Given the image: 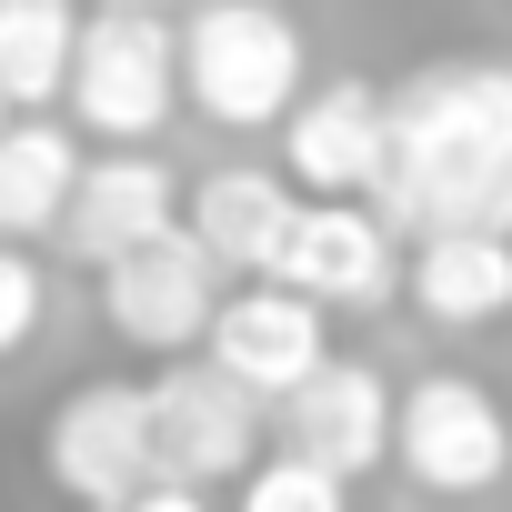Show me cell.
Masks as SVG:
<instances>
[{
    "instance_id": "cell-8",
    "label": "cell",
    "mask_w": 512,
    "mask_h": 512,
    "mask_svg": "<svg viewBox=\"0 0 512 512\" xmlns=\"http://www.w3.org/2000/svg\"><path fill=\"white\" fill-rule=\"evenodd\" d=\"M282 292L322 302V312H372L392 302L402 262H392V221L372 201H302L292 231H282V262H272Z\"/></svg>"
},
{
    "instance_id": "cell-16",
    "label": "cell",
    "mask_w": 512,
    "mask_h": 512,
    "mask_svg": "<svg viewBox=\"0 0 512 512\" xmlns=\"http://www.w3.org/2000/svg\"><path fill=\"white\" fill-rule=\"evenodd\" d=\"M71 41H81L71 0H0V101L51 111L71 91Z\"/></svg>"
},
{
    "instance_id": "cell-20",
    "label": "cell",
    "mask_w": 512,
    "mask_h": 512,
    "mask_svg": "<svg viewBox=\"0 0 512 512\" xmlns=\"http://www.w3.org/2000/svg\"><path fill=\"white\" fill-rule=\"evenodd\" d=\"M91 11H161V0H91Z\"/></svg>"
},
{
    "instance_id": "cell-11",
    "label": "cell",
    "mask_w": 512,
    "mask_h": 512,
    "mask_svg": "<svg viewBox=\"0 0 512 512\" xmlns=\"http://www.w3.org/2000/svg\"><path fill=\"white\" fill-rule=\"evenodd\" d=\"M282 452L322 462L332 482L382 472V462H392V382H382L372 362L322 352V362H312V382H292V392H282Z\"/></svg>"
},
{
    "instance_id": "cell-1",
    "label": "cell",
    "mask_w": 512,
    "mask_h": 512,
    "mask_svg": "<svg viewBox=\"0 0 512 512\" xmlns=\"http://www.w3.org/2000/svg\"><path fill=\"white\" fill-rule=\"evenodd\" d=\"M392 231H512V61H432L382 101L362 191Z\"/></svg>"
},
{
    "instance_id": "cell-14",
    "label": "cell",
    "mask_w": 512,
    "mask_h": 512,
    "mask_svg": "<svg viewBox=\"0 0 512 512\" xmlns=\"http://www.w3.org/2000/svg\"><path fill=\"white\" fill-rule=\"evenodd\" d=\"M402 292L432 332H492L512 322V231H412Z\"/></svg>"
},
{
    "instance_id": "cell-6",
    "label": "cell",
    "mask_w": 512,
    "mask_h": 512,
    "mask_svg": "<svg viewBox=\"0 0 512 512\" xmlns=\"http://www.w3.org/2000/svg\"><path fill=\"white\" fill-rule=\"evenodd\" d=\"M211 312H221V272L181 221L151 231L141 251H121V262H101V322H111V342H131L151 362H181L211 332Z\"/></svg>"
},
{
    "instance_id": "cell-4",
    "label": "cell",
    "mask_w": 512,
    "mask_h": 512,
    "mask_svg": "<svg viewBox=\"0 0 512 512\" xmlns=\"http://www.w3.org/2000/svg\"><path fill=\"white\" fill-rule=\"evenodd\" d=\"M392 462L422 492H442V502L492 492L512 472V412H502V392L472 382V372H422L392 402Z\"/></svg>"
},
{
    "instance_id": "cell-13",
    "label": "cell",
    "mask_w": 512,
    "mask_h": 512,
    "mask_svg": "<svg viewBox=\"0 0 512 512\" xmlns=\"http://www.w3.org/2000/svg\"><path fill=\"white\" fill-rule=\"evenodd\" d=\"M292 211H302V191L282 171H251V161H221L181 191V231L211 251V272H241V282H272Z\"/></svg>"
},
{
    "instance_id": "cell-3",
    "label": "cell",
    "mask_w": 512,
    "mask_h": 512,
    "mask_svg": "<svg viewBox=\"0 0 512 512\" xmlns=\"http://www.w3.org/2000/svg\"><path fill=\"white\" fill-rule=\"evenodd\" d=\"M181 101V41L161 11H91L71 41V121L101 141H151Z\"/></svg>"
},
{
    "instance_id": "cell-17",
    "label": "cell",
    "mask_w": 512,
    "mask_h": 512,
    "mask_svg": "<svg viewBox=\"0 0 512 512\" xmlns=\"http://www.w3.org/2000/svg\"><path fill=\"white\" fill-rule=\"evenodd\" d=\"M231 512H352V482H332V472L302 462V452H272V462L241 472Z\"/></svg>"
},
{
    "instance_id": "cell-12",
    "label": "cell",
    "mask_w": 512,
    "mask_h": 512,
    "mask_svg": "<svg viewBox=\"0 0 512 512\" xmlns=\"http://www.w3.org/2000/svg\"><path fill=\"white\" fill-rule=\"evenodd\" d=\"M382 171V91L372 81H312L282 111V181L312 201H362Z\"/></svg>"
},
{
    "instance_id": "cell-2",
    "label": "cell",
    "mask_w": 512,
    "mask_h": 512,
    "mask_svg": "<svg viewBox=\"0 0 512 512\" xmlns=\"http://www.w3.org/2000/svg\"><path fill=\"white\" fill-rule=\"evenodd\" d=\"M171 41L191 111L221 131H282V111L302 101V31L282 0H201Z\"/></svg>"
},
{
    "instance_id": "cell-7",
    "label": "cell",
    "mask_w": 512,
    "mask_h": 512,
    "mask_svg": "<svg viewBox=\"0 0 512 512\" xmlns=\"http://www.w3.org/2000/svg\"><path fill=\"white\" fill-rule=\"evenodd\" d=\"M41 472L61 502L81 512H111L151 482V412H141V382H81L51 402L41 422Z\"/></svg>"
},
{
    "instance_id": "cell-18",
    "label": "cell",
    "mask_w": 512,
    "mask_h": 512,
    "mask_svg": "<svg viewBox=\"0 0 512 512\" xmlns=\"http://www.w3.org/2000/svg\"><path fill=\"white\" fill-rule=\"evenodd\" d=\"M41 312H51V292H41V262H31L21 241H0V362L41 342Z\"/></svg>"
},
{
    "instance_id": "cell-21",
    "label": "cell",
    "mask_w": 512,
    "mask_h": 512,
    "mask_svg": "<svg viewBox=\"0 0 512 512\" xmlns=\"http://www.w3.org/2000/svg\"><path fill=\"white\" fill-rule=\"evenodd\" d=\"M0 121H11V101H0Z\"/></svg>"
},
{
    "instance_id": "cell-15",
    "label": "cell",
    "mask_w": 512,
    "mask_h": 512,
    "mask_svg": "<svg viewBox=\"0 0 512 512\" xmlns=\"http://www.w3.org/2000/svg\"><path fill=\"white\" fill-rule=\"evenodd\" d=\"M71 171H81V141L51 111L0 121V241H41L71 201Z\"/></svg>"
},
{
    "instance_id": "cell-5",
    "label": "cell",
    "mask_w": 512,
    "mask_h": 512,
    "mask_svg": "<svg viewBox=\"0 0 512 512\" xmlns=\"http://www.w3.org/2000/svg\"><path fill=\"white\" fill-rule=\"evenodd\" d=\"M141 412H151V482L211 492V482H241L262 462V402H251L231 372L191 362V352L141 382Z\"/></svg>"
},
{
    "instance_id": "cell-19",
    "label": "cell",
    "mask_w": 512,
    "mask_h": 512,
    "mask_svg": "<svg viewBox=\"0 0 512 512\" xmlns=\"http://www.w3.org/2000/svg\"><path fill=\"white\" fill-rule=\"evenodd\" d=\"M111 512H211V492H191V482H141V492L111 502Z\"/></svg>"
},
{
    "instance_id": "cell-9",
    "label": "cell",
    "mask_w": 512,
    "mask_h": 512,
    "mask_svg": "<svg viewBox=\"0 0 512 512\" xmlns=\"http://www.w3.org/2000/svg\"><path fill=\"white\" fill-rule=\"evenodd\" d=\"M181 221V181H171V161L151 151V141H111L101 161H81L71 171V201H61V251L71 262H121V251H141L151 231H171Z\"/></svg>"
},
{
    "instance_id": "cell-10",
    "label": "cell",
    "mask_w": 512,
    "mask_h": 512,
    "mask_svg": "<svg viewBox=\"0 0 512 512\" xmlns=\"http://www.w3.org/2000/svg\"><path fill=\"white\" fill-rule=\"evenodd\" d=\"M211 372H231L251 402H282L292 382H312V362L332 352V312L282 292V282H251V292H221L211 332H201Z\"/></svg>"
}]
</instances>
